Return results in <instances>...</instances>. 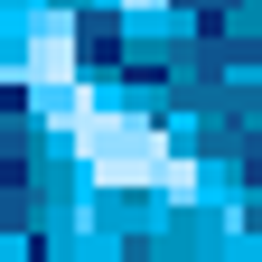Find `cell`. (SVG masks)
Returning <instances> with one entry per match:
<instances>
[{"label": "cell", "mask_w": 262, "mask_h": 262, "mask_svg": "<svg viewBox=\"0 0 262 262\" xmlns=\"http://www.w3.org/2000/svg\"><path fill=\"white\" fill-rule=\"evenodd\" d=\"M84 56H94V66H113V19H103V10L84 19Z\"/></svg>", "instance_id": "obj_1"}]
</instances>
